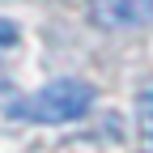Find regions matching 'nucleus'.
I'll return each instance as SVG.
<instances>
[{"instance_id":"f257e3e1","label":"nucleus","mask_w":153,"mask_h":153,"mask_svg":"<svg viewBox=\"0 0 153 153\" xmlns=\"http://www.w3.org/2000/svg\"><path fill=\"white\" fill-rule=\"evenodd\" d=\"M89 106H94V85L64 76V81L43 85L34 98H26L22 102V115L34 119V123H68V119H81Z\"/></svg>"},{"instance_id":"f03ea898","label":"nucleus","mask_w":153,"mask_h":153,"mask_svg":"<svg viewBox=\"0 0 153 153\" xmlns=\"http://www.w3.org/2000/svg\"><path fill=\"white\" fill-rule=\"evenodd\" d=\"M94 22L106 30L153 26V0H94Z\"/></svg>"},{"instance_id":"7ed1b4c3","label":"nucleus","mask_w":153,"mask_h":153,"mask_svg":"<svg viewBox=\"0 0 153 153\" xmlns=\"http://www.w3.org/2000/svg\"><path fill=\"white\" fill-rule=\"evenodd\" d=\"M136 119H140V136L153 145V85L140 89V102H136Z\"/></svg>"},{"instance_id":"20e7f679","label":"nucleus","mask_w":153,"mask_h":153,"mask_svg":"<svg viewBox=\"0 0 153 153\" xmlns=\"http://www.w3.org/2000/svg\"><path fill=\"white\" fill-rule=\"evenodd\" d=\"M22 102H26V98L13 89V81H9V76H0V111L9 106V111H17V115H22Z\"/></svg>"},{"instance_id":"39448f33","label":"nucleus","mask_w":153,"mask_h":153,"mask_svg":"<svg viewBox=\"0 0 153 153\" xmlns=\"http://www.w3.org/2000/svg\"><path fill=\"white\" fill-rule=\"evenodd\" d=\"M13 43H17V26L0 17V51H4V47H13Z\"/></svg>"}]
</instances>
